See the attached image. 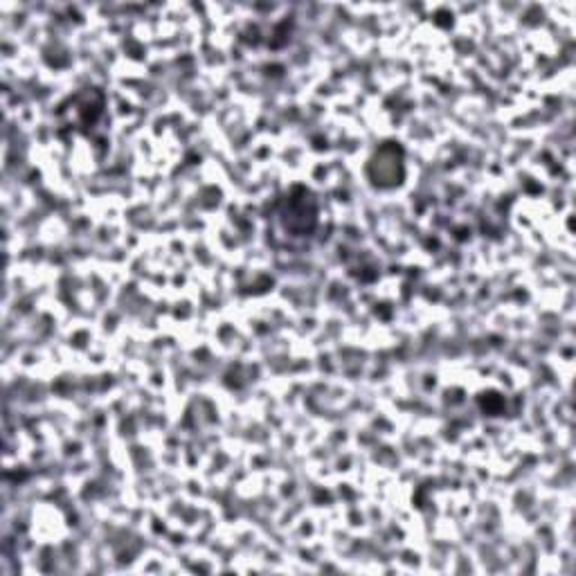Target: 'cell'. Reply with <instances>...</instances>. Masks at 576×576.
I'll list each match as a JSON object with an SVG mask.
<instances>
[{
    "mask_svg": "<svg viewBox=\"0 0 576 576\" xmlns=\"http://www.w3.org/2000/svg\"><path fill=\"white\" fill-rule=\"evenodd\" d=\"M282 219L286 230L295 234L311 232L315 228V221H318V207H315L311 192L297 187L295 192L286 198Z\"/></svg>",
    "mask_w": 576,
    "mask_h": 576,
    "instance_id": "obj_1",
    "label": "cell"
}]
</instances>
